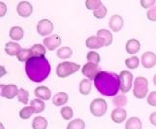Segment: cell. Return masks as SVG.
I'll use <instances>...</instances> for the list:
<instances>
[{"label": "cell", "instance_id": "1", "mask_svg": "<svg viewBox=\"0 0 156 129\" xmlns=\"http://www.w3.org/2000/svg\"><path fill=\"white\" fill-rule=\"evenodd\" d=\"M25 71L30 80L36 83H41L48 77L51 71V66L44 56L32 57L25 64Z\"/></svg>", "mask_w": 156, "mask_h": 129}, {"label": "cell", "instance_id": "2", "mask_svg": "<svg viewBox=\"0 0 156 129\" xmlns=\"http://www.w3.org/2000/svg\"><path fill=\"white\" fill-rule=\"evenodd\" d=\"M94 82L97 90L105 96H115L119 90V76L115 72L100 71Z\"/></svg>", "mask_w": 156, "mask_h": 129}, {"label": "cell", "instance_id": "3", "mask_svg": "<svg viewBox=\"0 0 156 129\" xmlns=\"http://www.w3.org/2000/svg\"><path fill=\"white\" fill-rule=\"evenodd\" d=\"M80 68L81 67L79 64H75L73 62H63L57 66L56 73L60 78H66L78 71Z\"/></svg>", "mask_w": 156, "mask_h": 129}, {"label": "cell", "instance_id": "4", "mask_svg": "<svg viewBox=\"0 0 156 129\" xmlns=\"http://www.w3.org/2000/svg\"><path fill=\"white\" fill-rule=\"evenodd\" d=\"M148 92V81L147 78L139 76L134 81L133 95L138 99H144Z\"/></svg>", "mask_w": 156, "mask_h": 129}, {"label": "cell", "instance_id": "5", "mask_svg": "<svg viewBox=\"0 0 156 129\" xmlns=\"http://www.w3.org/2000/svg\"><path fill=\"white\" fill-rule=\"evenodd\" d=\"M90 111L94 117H103L107 112V103L103 98H95L90 105Z\"/></svg>", "mask_w": 156, "mask_h": 129}, {"label": "cell", "instance_id": "6", "mask_svg": "<svg viewBox=\"0 0 156 129\" xmlns=\"http://www.w3.org/2000/svg\"><path fill=\"white\" fill-rule=\"evenodd\" d=\"M119 76V90L122 93H126L130 91L133 82V74L128 70H122Z\"/></svg>", "mask_w": 156, "mask_h": 129}, {"label": "cell", "instance_id": "7", "mask_svg": "<svg viewBox=\"0 0 156 129\" xmlns=\"http://www.w3.org/2000/svg\"><path fill=\"white\" fill-rule=\"evenodd\" d=\"M101 71L100 67L98 66V64L94 63H87L82 67V73L86 76L89 80H94V78L97 77V75Z\"/></svg>", "mask_w": 156, "mask_h": 129}, {"label": "cell", "instance_id": "8", "mask_svg": "<svg viewBox=\"0 0 156 129\" xmlns=\"http://www.w3.org/2000/svg\"><path fill=\"white\" fill-rule=\"evenodd\" d=\"M37 31L41 36H48L53 31V23L49 19H41L37 25Z\"/></svg>", "mask_w": 156, "mask_h": 129}, {"label": "cell", "instance_id": "9", "mask_svg": "<svg viewBox=\"0 0 156 129\" xmlns=\"http://www.w3.org/2000/svg\"><path fill=\"white\" fill-rule=\"evenodd\" d=\"M1 96L7 99H13L15 96H17L19 93V89L14 84H8V85H1Z\"/></svg>", "mask_w": 156, "mask_h": 129}, {"label": "cell", "instance_id": "10", "mask_svg": "<svg viewBox=\"0 0 156 129\" xmlns=\"http://www.w3.org/2000/svg\"><path fill=\"white\" fill-rule=\"evenodd\" d=\"M141 62L145 68H152L156 64V55L151 51L145 52L141 58Z\"/></svg>", "mask_w": 156, "mask_h": 129}, {"label": "cell", "instance_id": "11", "mask_svg": "<svg viewBox=\"0 0 156 129\" xmlns=\"http://www.w3.org/2000/svg\"><path fill=\"white\" fill-rule=\"evenodd\" d=\"M16 12L21 17H28L33 13V7L28 1H20L16 6Z\"/></svg>", "mask_w": 156, "mask_h": 129}, {"label": "cell", "instance_id": "12", "mask_svg": "<svg viewBox=\"0 0 156 129\" xmlns=\"http://www.w3.org/2000/svg\"><path fill=\"white\" fill-rule=\"evenodd\" d=\"M60 44H61V38L56 34H53L44 40V45L50 51H53L58 48Z\"/></svg>", "mask_w": 156, "mask_h": 129}, {"label": "cell", "instance_id": "13", "mask_svg": "<svg viewBox=\"0 0 156 129\" xmlns=\"http://www.w3.org/2000/svg\"><path fill=\"white\" fill-rule=\"evenodd\" d=\"M109 27L113 32H119L123 27V19L119 15H113L109 20Z\"/></svg>", "mask_w": 156, "mask_h": 129}, {"label": "cell", "instance_id": "14", "mask_svg": "<svg viewBox=\"0 0 156 129\" xmlns=\"http://www.w3.org/2000/svg\"><path fill=\"white\" fill-rule=\"evenodd\" d=\"M127 113L123 108H117L112 111L111 113V120L116 122V124H122L126 120Z\"/></svg>", "mask_w": 156, "mask_h": 129}, {"label": "cell", "instance_id": "15", "mask_svg": "<svg viewBox=\"0 0 156 129\" xmlns=\"http://www.w3.org/2000/svg\"><path fill=\"white\" fill-rule=\"evenodd\" d=\"M86 46L88 48H92V49H99L105 45L103 40L101 38L98 36H91L86 40Z\"/></svg>", "mask_w": 156, "mask_h": 129}, {"label": "cell", "instance_id": "16", "mask_svg": "<svg viewBox=\"0 0 156 129\" xmlns=\"http://www.w3.org/2000/svg\"><path fill=\"white\" fill-rule=\"evenodd\" d=\"M140 49H141V44L136 39H130L129 40H127L126 44H125V50L130 55H134L138 53Z\"/></svg>", "mask_w": 156, "mask_h": 129}, {"label": "cell", "instance_id": "17", "mask_svg": "<svg viewBox=\"0 0 156 129\" xmlns=\"http://www.w3.org/2000/svg\"><path fill=\"white\" fill-rule=\"evenodd\" d=\"M34 93L36 96L39 99H41V100H49L51 97V91L44 86H40L36 88Z\"/></svg>", "mask_w": 156, "mask_h": 129}, {"label": "cell", "instance_id": "18", "mask_svg": "<svg viewBox=\"0 0 156 129\" xmlns=\"http://www.w3.org/2000/svg\"><path fill=\"white\" fill-rule=\"evenodd\" d=\"M21 49L22 48L19 43L9 42L5 44V52L10 56H17Z\"/></svg>", "mask_w": 156, "mask_h": 129}, {"label": "cell", "instance_id": "19", "mask_svg": "<svg viewBox=\"0 0 156 129\" xmlns=\"http://www.w3.org/2000/svg\"><path fill=\"white\" fill-rule=\"evenodd\" d=\"M97 36L103 40L105 46H109L113 43V35L109 30H107V29H99L98 31Z\"/></svg>", "mask_w": 156, "mask_h": 129}, {"label": "cell", "instance_id": "20", "mask_svg": "<svg viewBox=\"0 0 156 129\" xmlns=\"http://www.w3.org/2000/svg\"><path fill=\"white\" fill-rule=\"evenodd\" d=\"M69 100V95L66 92H58L52 98V103L55 106H62Z\"/></svg>", "mask_w": 156, "mask_h": 129}, {"label": "cell", "instance_id": "21", "mask_svg": "<svg viewBox=\"0 0 156 129\" xmlns=\"http://www.w3.org/2000/svg\"><path fill=\"white\" fill-rule=\"evenodd\" d=\"M9 36L13 40H20L24 36V31L20 26H14L10 29Z\"/></svg>", "mask_w": 156, "mask_h": 129}, {"label": "cell", "instance_id": "22", "mask_svg": "<svg viewBox=\"0 0 156 129\" xmlns=\"http://www.w3.org/2000/svg\"><path fill=\"white\" fill-rule=\"evenodd\" d=\"M142 121L137 117H131L125 124V129H142Z\"/></svg>", "mask_w": 156, "mask_h": 129}, {"label": "cell", "instance_id": "23", "mask_svg": "<svg viewBox=\"0 0 156 129\" xmlns=\"http://www.w3.org/2000/svg\"><path fill=\"white\" fill-rule=\"evenodd\" d=\"M92 91V84L91 80L89 79H83L79 83V92L83 96H88Z\"/></svg>", "mask_w": 156, "mask_h": 129}, {"label": "cell", "instance_id": "24", "mask_svg": "<svg viewBox=\"0 0 156 129\" xmlns=\"http://www.w3.org/2000/svg\"><path fill=\"white\" fill-rule=\"evenodd\" d=\"M33 129H46L47 128V120L45 118L41 116L36 117L32 121Z\"/></svg>", "mask_w": 156, "mask_h": 129}, {"label": "cell", "instance_id": "25", "mask_svg": "<svg viewBox=\"0 0 156 129\" xmlns=\"http://www.w3.org/2000/svg\"><path fill=\"white\" fill-rule=\"evenodd\" d=\"M30 106L33 108L35 114H40L45 109V103L44 102V100H41V99L36 98L30 102Z\"/></svg>", "mask_w": 156, "mask_h": 129}, {"label": "cell", "instance_id": "26", "mask_svg": "<svg viewBox=\"0 0 156 129\" xmlns=\"http://www.w3.org/2000/svg\"><path fill=\"white\" fill-rule=\"evenodd\" d=\"M46 47L44 44H34L32 47H31V51H32V54L33 57H41V56H44L45 55V52H46Z\"/></svg>", "mask_w": 156, "mask_h": 129}, {"label": "cell", "instance_id": "27", "mask_svg": "<svg viewBox=\"0 0 156 129\" xmlns=\"http://www.w3.org/2000/svg\"><path fill=\"white\" fill-rule=\"evenodd\" d=\"M73 55V50L69 46H63L57 50V56L60 59H69Z\"/></svg>", "mask_w": 156, "mask_h": 129}, {"label": "cell", "instance_id": "28", "mask_svg": "<svg viewBox=\"0 0 156 129\" xmlns=\"http://www.w3.org/2000/svg\"><path fill=\"white\" fill-rule=\"evenodd\" d=\"M124 64L129 69H136L140 64V60L137 56H132L130 58H127Z\"/></svg>", "mask_w": 156, "mask_h": 129}, {"label": "cell", "instance_id": "29", "mask_svg": "<svg viewBox=\"0 0 156 129\" xmlns=\"http://www.w3.org/2000/svg\"><path fill=\"white\" fill-rule=\"evenodd\" d=\"M17 60L20 62H27L33 57L31 49H21V51L17 54Z\"/></svg>", "mask_w": 156, "mask_h": 129}, {"label": "cell", "instance_id": "30", "mask_svg": "<svg viewBox=\"0 0 156 129\" xmlns=\"http://www.w3.org/2000/svg\"><path fill=\"white\" fill-rule=\"evenodd\" d=\"M113 103L119 108H123L127 104V97L125 95H119L113 98Z\"/></svg>", "mask_w": 156, "mask_h": 129}, {"label": "cell", "instance_id": "31", "mask_svg": "<svg viewBox=\"0 0 156 129\" xmlns=\"http://www.w3.org/2000/svg\"><path fill=\"white\" fill-rule=\"evenodd\" d=\"M67 129H85V121L81 119H75L68 124Z\"/></svg>", "mask_w": 156, "mask_h": 129}, {"label": "cell", "instance_id": "32", "mask_svg": "<svg viewBox=\"0 0 156 129\" xmlns=\"http://www.w3.org/2000/svg\"><path fill=\"white\" fill-rule=\"evenodd\" d=\"M33 114H35L34 112V110L31 106H25V107H23L21 110H20V117L22 119V120H28L30 117H31Z\"/></svg>", "mask_w": 156, "mask_h": 129}, {"label": "cell", "instance_id": "33", "mask_svg": "<svg viewBox=\"0 0 156 129\" xmlns=\"http://www.w3.org/2000/svg\"><path fill=\"white\" fill-rule=\"evenodd\" d=\"M61 116L63 117V119L66 120H69L73 117V110L69 106H65L61 109Z\"/></svg>", "mask_w": 156, "mask_h": 129}, {"label": "cell", "instance_id": "34", "mask_svg": "<svg viewBox=\"0 0 156 129\" xmlns=\"http://www.w3.org/2000/svg\"><path fill=\"white\" fill-rule=\"evenodd\" d=\"M102 6V2L100 0H86V7L88 10L95 11Z\"/></svg>", "mask_w": 156, "mask_h": 129}, {"label": "cell", "instance_id": "35", "mask_svg": "<svg viewBox=\"0 0 156 129\" xmlns=\"http://www.w3.org/2000/svg\"><path fill=\"white\" fill-rule=\"evenodd\" d=\"M17 98H19V101L26 105L28 103V99H29V92L26 90L20 88L19 93H17Z\"/></svg>", "mask_w": 156, "mask_h": 129}, {"label": "cell", "instance_id": "36", "mask_svg": "<svg viewBox=\"0 0 156 129\" xmlns=\"http://www.w3.org/2000/svg\"><path fill=\"white\" fill-rule=\"evenodd\" d=\"M87 60L89 63H94L98 64L100 62V56L98 52L95 51H90L87 54Z\"/></svg>", "mask_w": 156, "mask_h": 129}, {"label": "cell", "instance_id": "37", "mask_svg": "<svg viewBox=\"0 0 156 129\" xmlns=\"http://www.w3.org/2000/svg\"><path fill=\"white\" fill-rule=\"evenodd\" d=\"M106 15H107V9H106V7H105L104 5H102L98 10L94 11V17H97V19H99L105 17Z\"/></svg>", "mask_w": 156, "mask_h": 129}, {"label": "cell", "instance_id": "38", "mask_svg": "<svg viewBox=\"0 0 156 129\" xmlns=\"http://www.w3.org/2000/svg\"><path fill=\"white\" fill-rule=\"evenodd\" d=\"M147 101L148 105H151L152 107H156V91H152L149 95L147 96Z\"/></svg>", "mask_w": 156, "mask_h": 129}, {"label": "cell", "instance_id": "39", "mask_svg": "<svg viewBox=\"0 0 156 129\" xmlns=\"http://www.w3.org/2000/svg\"><path fill=\"white\" fill-rule=\"evenodd\" d=\"M147 19L151 21H156V5L153 6L152 8L147 10Z\"/></svg>", "mask_w": 156, "mask_h": 129}, {"label": "cell", "instance_id": "40", "mask_svg": "<svg viewBox=\"0 0 156 129\" xmlns=\"http://www.w3.org/2000/svg\"><path fill=\"white\" fill-rule=\"evenodd\" d=\"M140 3L144 9H151L155 6L156 0H141Z\"/></svg>", "mask_w": 156, "mask_h": 129}, {"label": "cell", "instance_id": "41", "mask_svg": "<svg viewBox=\"0 0 156 129\" xmlns=\"http://www.w3.org/2000/svg\"><path fill=\"white\" fill-rule=\"evenodd\" d=\"M149 121H151V124L152 125L156 126V112L151 114V116H149Z\"/></svg>", "mask_w": 156, "mask_h": 129}, {"label": "cell", "instance_id": "42", "mask_svg": "<svg viewBox=\"0 0 156 129\" xmlns=\"http://www.w3.org/2000/svg\"><path fill=\"white\" fill-rule=\"evenodd\" d=\"M0 6H1V14H0V16H3L6 12H7V6H6L3 2L0 3Z\"/></svg>", "mask_w": 156, "mask_h": 129}, {"label": "cell", "instance_id": "43", "mask_svg": "<svg viewBox=\"0 0 156 129\" xmlns=\"http://www.w3.org/2000/svg\"><path fill=\"white\" fill-rule=\"evenodd\" d=\"M153 84L155 85V87H156V74L153 76Z\"/></svg>", "mask_w": 156, "mask_h": 129}]
</instances>
